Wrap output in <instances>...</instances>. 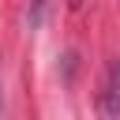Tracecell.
Returning <instances> with one entry per match:
<instances>
[{"label":"cell","instance_id":"cell-1","mask_svg":"<svg viewBox=\"0 0 120 120\" xmlns=\"http://www.w3.org/2000/svg\"><path fill=\"white\" fill-rule=\"evenodd\" d=\"M101 112H105V120H120V56L105 71V82H101Z\"/></svg>","mask_w":120,"mask_h":120},{"label":"cell","instance_id":"cell-2","mask_svg":"<svg viewBox=\"0 0 120 120\" xmlns=\"http://www.w3.org/2000/svg\"><path fill=\"white\" fill-rule=\"evenodd\" d=\"M41 8H45V0H30V22L34 26L41 22Z\"/></svg>","mask_w":120,"mask_h":120},{"label":"cell","instance_id":"cell-3","mask_svg":"<svg viewBox=\"0 0 120 120\" xmlns=\"http://www.w3.org/2000/svg\"><path fill=\"white\" fill-rule=\"evenodd\" d=\"M68 4H71V8H79V4H82V0H68Z\"/></svg>","mask_w":120,"mask_h":120}]
</instances>
